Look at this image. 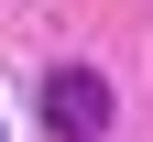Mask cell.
<instances>
[{
	"instance_id": "6da1fadb",
	"label": "cell",
	"mask_w": 153,
	"mask_h": 142,
	"mask_svg": "<svg viewBox=\"0 0 153 142\" xmlns=\"http://www.w3.org/2000/svg\"><path fill=\"white\" fill-rule=\"evenodd\" d=\"M44 131L55 142H99L109 131V77L99 66H55L44 77Z\"/></svg>"
}]
</instances>
